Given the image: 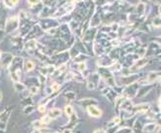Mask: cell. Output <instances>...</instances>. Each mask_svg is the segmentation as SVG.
Returning <instances> with one entry per match:
<instances>
[{
	"instance_id": "obj_2",
	"label": "cell",
	"mask_w": 161,
	"mask_h": 133,
	"mask_svg": "<svg viewBox=\"0 0 161 133\" xmlns=\"http://www.w3.org/2000/svg\"><path fill=\"white\" fill-rule=\"evenodd\" d=\"M60 25V23L58 22V20L55 18H51V17H48V18H41L39 21V26L43 29L44 31L49 30L51 28H58Z\"/></svg>"
},
{
	"instance_id": "obj_9",
	"label": "cell",
	"mask_w": 161,
	"mask_h": 133,
	"mask_svg": "<svg viewBox=\"0 0 161 133\" xmlns=\"http://www.w3.org/2000/svg\"><path fill=\"white\" fill-rule=\"evenodd\" d=\"M13 59L14 57L11 53H1V55H0V65H1V67L5 68V69L9 68Z\"/></svg>"
},
{
	"instance_id": "obj_19",
	"label": "cell",
	"mask_w": 161,
	"mask_h": 133,
	"mask_svg": "<svg viewBox=\"0 0 161 133\" xmlns=\"http://www.w3.org/2000/svg\"><path fill=\"white\" fill-rule=\"evenodd\" d=\"M46 115H49V116L51 117V119H55V118L59 117L60 115H61V110H60L59 108H57V107L51 108Z\"/></svg>"
},
{
	"instance_id": "obj_18",
	"label": "cell",
	"mask_w": 161,
	"mask_h": 133,
	"mask_svg": "<svg viewBox=\"0 0 161 133\" xmlns=\"http://www.w3.org/2000/svg\"><path fill=\"white\" fill-rule=\"evenodd\" d=\"M78 122V117H77V115H76V112L74 111L73 113L70 115L69 116V122L68 124L66 125L67 128H69V129H72L73 127L76 126V124H77Z\"/></svg>"
},
{
	"instance_id": "obj_4",
	"label": "cell",
	"mask_w": 161,
	"mask_h": 133,
	"mask_svg": "<svg viewBox=\"0 0 161 133\" xmlns=\"http://www.w3.org/2000/svg\"><path fill=\"white\" fill-rule=\"evenodd\" d=\"M20 22L18 16H11L10 18L6 20V24H5V31L8 34H12L19 28Z\"/></svg>"
},
{
	"instance_id": "obj_12",
	"label": "cell",
	"mask_w": 161,
	"mask_h": 133,
	"mask_svg": "<svg viewBox=\"0 0 161 133\" xmlns=\"http://www.w3.org/2000/svg\"><path fill=\"white\" fill-rule=\"evenodd\" d=\"M160 79V73L159 72H149L148 75H147V79H146V82L145 84L146 85H151V84H154L157 79Z\"/></svg>"
},
{
	"instance_id": "obj_23",
	"label": "cell",
	"mask_w": 161,
	"mask_h": 133,
	"mask_svg": "<svg viewBox=\"0 0 161 133\" xmlns=\"http://www.w3.org/2000/svg\"><path fill=\"white\" fill-rule=\"evenodd\" d=\"M156 128V124L155 123H150V124H146V125L143 127V131L144 132H152L153 130Z\"/></svg>"
},
{
	"instance_id": "obj_33",
	"label": "cell",
	"mask_w": 161,
	"mask_h": 133,
	"mask_svg": "<svg viewBox=\"0 0 161 133\" xmlns=\"http://www.w3.org/2000/svg\"><path fill=\"white\" fill-rule=\"evenodd\" d=\"M41 121H42L43 123H45V124H48L51 121V118L49 117V115H46V116H44L42 119H41Z\"/></svg>"
},
{
	"instance_id": "obj_17",
	"label": "cell",
	"mask_w": 161,
	"mask_h": 133,
	"mask_svg": "<svg viewBox=\"0 0 161 133\" xmlns=\"http://www.w3.org/2000/svg\"><path fill=\"white\" fill-rule=\"evenodd\" d=\"M24 48H25V50H27L28 52L35 51V50H36V48H37V41L35 40V39L29 40L28 42L25 43Z\"/></svg>"
},
{
	"instance_id": "obj_37",
	"label": "cell",
	"mask_w": 161,
	"mask_h": 133,
	"mask_svg": "<svg viewBox=\"0 0 161 133\" xmlns=\"http://www.w3.org/2000/svg\"><path fill=\"white\" fill-rule=\"evenodd\" d=\"M94 133H107L104 129H97L96 131H94Z\"/></svg>"
},
{
	"instance_id": "obj_7",
	"label": "cell",
	"mask_w": 161,
	"mask_h": 133,
	"mask_svg": "<svg viewBox=\"0 0 161 133\" xmlns=\"http://www.w3.org/2000/svg\"><path fill=\"white\" fill-rule=\"evenodd\" d=\"M97 28L95 27H90L85 31V33L83 34V36L81 37L83 40V43H89L92 44V42L94 41L96 38V35H97Z\"/></svg>"
},
{
	"instance_id": "obj_26",
	"label": "cell",
	"mask_w": 161,
	"mask_h": 133,
	"mask_svg": "<svg viewBox=\"0 0 161 133\" xmlns=\"http://www.w3.org/2000/svg\"><path fill=\"white\" fill-rule=\"evenodd\" d=\"M33 126H34L36 129H41V128H45L46 124H45V123H43L41 120H40V121H34V122H33Z\"/></svg>"
},
{
	"instance_id": "obj_21",
	"label": "cell",
	"mask_w": 161,
	"mask_h": 133,
	"mask_svg": "<svg viewBox=\"0 0 161 133\" xmlns=\"http://www.w3.org/2000/svg\"><path fill=\"white\" fill-rule=\"evenodd\" d=\"M25 71L26 72H31V71H33L35 69V63L33 61L29 60L25 63Z\"/></svg>"
},
{
	"instance_id": "obj_11",
	"label": "cell",
	"mask_w": 161,
	"mask_h": 133,
	"mask_svg": "<svg viewBox=\"0 0 161 133\" xmlns=\"http://www.w3.org/2000/svg\"><path fill=\"white\" fill-rule=\"evenodd\" d=\"M98 101L92 97H87V98H83V99H80L77 101V104H79L81 107H85L87 108L88 106L90 105H94V104H97Z\"/></svg>"
},
{
	"instance_id": "obj_38",
	"label": "cell",
	"mask_w": 161,
	"mask_h": 133,
	"mask_svg": "<svg viewBox=\"0 0 161 133\" xmlns=\"http://www.w3.org/2000/svg\"><path fill=\"white\" fill-rule=\"evenodd\" d=\"M11 1H12V3H13L14 6H17V5H18V3H19L20 0H11Z\"/></svg>"
},
{
	"instance_id": "obj_16",
	"label": "cell",
	"mask_w": 161,
	"mask_h": 133,
	"mask_svg": "<svg viewBox=\"0 0 161 133\" xmlns=\"http://www.w3.org/2000/svg\"><path fill=\"white\" fill-rule=\"evenodd\" d=\"M145 9H146V3L139 2V3L136 6L134 14H136V15H139V16H143L145 13Z\"/></svg>"
},
{
	"instance_id": "obj_28",
	"label": "cell",
	"mask_w": 161,
	"mask_h": 133,
	"mask_svg": "<svg viewBox=\"0 0 161 133\" xmlns=\"http://www.w3.org/2000/svg\"><path fill=\"white\" fill-rule=\"evenodd\" d=\"M51 90H52V93L54 91H59L60 90V85H58L57 82H52V85H51Z\"/></svg>"
},
{
	"instance_id": "obj_40",
	"label": "cell",
	"mask_w": 161,
	"mask_h": 133,
	"mask_svg": "<svg viewBox=\"0 0 161 133\" xmlns=\"http://www.w3.org/2000/svg\"><path fill=\"white\" fill-rule=\"evenodd\" d=\"M1 37H2V31L0 30V39H1Z\"/></svg>"
},
{
	"instance_id": "obj_24",
	"label": "cell",
	"mask_w": 161,
	"mask_h": 133,
	"mask_svg": "<svg viewBox=\"0 0 161 133\" xmlns=\"http://www.w3.org/2000/svg\"><path fill=\"white\" fill-rule=\"evenodd\" d=\"M151 26L154 28H160V16H156L152 19V22H151Z\"/></svg>"
},
{
	"instance_id": "obj_36",
	"label": "cell",
	"mask_w": 161,
	"mask_h": 133,
	"mask_svg": "<svg viewBox=\"0 0 161 133\" xmlns=\"http://www.w3.org/2000/svg\"><path fill=\"white\" fill-rule=\"evenodd\" d=\"M83 0H67L68 3H72V4H78L79 2H82Z\"/></svg>"
},
{
	"instance_id": "obj_29",
	"label": "cell",
	"mask_w": 161,
	"mask_h": 133,
	"mask_svg": "<svg viewBox=\"0 0 161 133\" xmlns=\"http://www.w3.org/2000/svg\"><path fill=\"white\" fill-rule=\"evenodd\" d=\"M119 27H120V25L118 24V23L114 22V23H112V24L110 25V30L115 33V32H117V31L119 30Z\"/></svg>"
},
{
	"instance_id": "obj_34",
	"label": "cell",
	"mask_w": 161,
	"mask_h": 133,
	"mask_svg": "<svg viewBox=\"0 0 161 133\" xmlns=\"http://www.w3.org/2000/svg\"><path fill=\"white\" fill-rule=\"evenodd\" d=\"M27 2L30 6H34V5H36L39 3V2H41V0H27Z\"/></svg>"
},
{
	"instance_id": "obj_42",
	"label": "cell",
	"mask_w": 161,
	"mask_h": 133,
	"mask_svg": "<svg viewBox=\"0 0 161 133\" xmlns=\"http://www.w3.org/2000/svg\"><path fill=\"white\" fill-rule=\"evenodd\" d=\"M0 55H1V51H0Z\"/></svg>"
},
{
	"instance_id": "obj_8",
	"label": "cell",
	"mask_w": 161,
	"mask_h": 133,
	"mask_svg": "<svg viewBox=\"0 0 161 133\" xmlns=\"http://www.w3.org/2000/svg\"><path fill=\"white\" fill-rule=\"evenodd\" d=\"M101 78L100 75L98 73H91L90 76H88V82H87V88L88 90H94V88L98 87L99 84H100Z\"/></svg>"
},
{
	"instance_id": "obj_14",
	"label": "cell",
	"mask_w": 161,
	"mask_h": 133,
	"mask_svg": "<svg viewBox=\"0 0 161 133\" xmlns=\"http://www.w3.org/2000/svg\"><path fill=\"white\" fill-rule=\"evenodd\" d=\"M103 94L108 99H110L111 101H115L116 97L118 96V94H117L116 91L111 87H106L105 90H103Z\"/></svg>"
},
{
	"instance_id": "obj_35",
	"label": "cell",
	"mask_w": 161,
	"mask_h": 133,
	"mask_svg": "<svg viewBox=\"0 0 161 133\" xmlns=\"http://www.w3.org/2000/svg\"><path fill=\"white\" fill-rule=\"evenodd\" d=\"M46 109V106L45 104H42V105H40L39 107H38V110H39L40 112H45Z\"/></svg>"
},
{
	"instance_id": "obj_5",
	"label": "cell",
	"mask_w": 161,
	"mask_h": 133,
	"mask_svg": "<svg viewBox=\"0 0 161 133\" xmlns=\"http://www.w3.org/2000/svg\"><path fill=\"white\" fill-rule=\"evenodd\" d=\"M69 58H70L69 52L65 51V52H60V53H57V54L54 55L51 57V61H52V63L55 65V67H58V66H60V65L66 64L67 61L69 60Z\"/></svg>"
},
{
	"instance_id": "obj_15",
	"label": "cell",
	"mask_w": 161,
	"mask_h": 133,
	"mask_svg": "<svg viewBox=\"0 0 161 133\" xmlns=\"http://www.w3.org/2000/svg\"><path fill=\"white\" fill-rule=\"evenodd\" d=\"M87 111H88V113L90 116L92 117H100L102 115V110H100L96 105H90L87 107Z\"/></svg>"
},
{
	"instance_id": "obj_10",
	"label": "cell",
	"mask_w": 161,
	"mask_h": 133,
	"mask_svg": "<svg viewBox=\"0 0 161 133\" xmlns=\"http://www.w3.org/2000/svg\"><path fill=\"white\" fill-rule=\"evenodd\" d=\"M120 79L122 82H121L122 85H128L134 82H139V76L136 75V73H133V75H128V76H120Z\"/></svg>"
},
{
	"instance_id": "obj_22",
	"label": "cell",
	"mask_w": 161,
	"mask_h": 133,
	"mask_svg": "<svg viewBox=\"0 0 161 133\" xmlns=\"http://www.w3.org/2000/svg\"><path fill=\"white\" fill-rule=\"evenodd\" d=\"M63 96L65 97L67 100H74L76 98V93L74 91L69 90V91H66V93L63 94Z\"/></svg>"
},
{
	"instance_id": "obj_20",
	"label": "cell",
	"mask_w": 161,
	"mask_h": 133,
	"mask_svg": "<svg viewBox=\"0 0 161 133\" xmlns=\"http://www.w3.org/2000/svg\"><path fill=\"white\" fill-rule=\"evenodd\" d=\"M93 50L95 51L94 53L97 56H101L104 54V48L97 42H94V44H93Z\"/></svg>"
},
{
	"instance_id": "obj_30",
	"label": "cell",
	"mask_w": 161,
	"mask_h": 133,
	"mask_svg": "<svg viewBox=\"0 0 161 133\" xmlns=\"http://www.w3.org/2000/svg\"><path fill=\"white\" fill-rule=\"evenodd\" d=\"M29 93H30V94H37L38 93H39V87H31L30 88H29Z\"/></svg>"
},
{
	"instance_id": "obj_32",
	"label": "cell",
	"mask_w": 161,
	"mask_h": 133,
	"mask_svg": "<svg viewBox=\"0 0 161 133\" xmlns=\"http://www.w3.org/2000/svg\"><path fill=\"white\" fill-rule=\"evenodd\" d=\"M34 106L33 105H28V106H26V108L24 109V113L25 114H29L30 112H33L34 111Z\"/></svg>"
},
{
	"instance_id": "obj_39",
	"label": "cell",
	"mask_w": 161,
	"mask_h": 133,
	"mask_svg": "<svg viewBox=\"0 0 161 133\" xmlns=\"http://www.w3.org/2000/svg\"><path fill=\"white\" fill-rule=\"evenodd\" d=\"M62 133H72V131H71V129L66 128V129H64V130H63Z\"/></svg>"
},
{
	"instance_id": "obj_31",
	"label": "cell",
	"mask_w": 161,
	"mask_h": 133,
	"mask_svg": "<svg viewBox=\"0 0 161 133\" xmlns=\"http://www.w3.org/2000/svg\"><path fill=\"white\" fill-rule=\"evenodd\" d=\"M3 3H4L5 6H6L7 8H10V9H12V8L15 7L13 5V3H12V1H11V0H3Z\"/></svg>"
},
{
	"instance_id": "obj_13",
	"label": "cell",
	"mask_w": 161,
	"mask_h": 133,
	"mask_svg": "<svg viewBox=\"0 0 161 133\" xmlns=\"http://www.w3.org/2000/svg\"><path fill=\"white\" fill-rule=\"evenodd\" d=\"M54 70H55V66H54V65H49V66L41 68V69H40V75H43L45 76H51L52 73H54Z\"/></svg>"
},
{
	"instance_id": "obj_1",
	"label": "cell",
	"mask_w": 161,
	"mask_h": 133,
	"mask_svg": "<svg viewBox=\"0 0 161 133\" xmlns=\"http://www.w3.org/2000/svg\"><path fill=\"white\" fill-rule=\"evenodd\" d=\"M23 64H24V60L20 57H17L13 59L12 63L8 68L10 78L12 79L14 82H20V78H21V73L23 71Z\"/></svg>"
},
{
	"instance_id": "obj_3",
	"label": "cell",
	"mask_w": 161,
	"mask_h": 133,
	"mask_svg": "<svg viewBox=\"0 0 161 133\" xmlns=\"http://www.w3.org/2000/svg\"><path fill=\"white\" fill-rule=\"evenodd\" d=\"M139 88V82H133V84L128 85L125 87V90L122 91L123 96H124L125 98H128V99L133 98V97L136 96Z\"/></svg>"
},
{
	"instance_id": "obj_27",
	"label": "cell",
	"mask_w": 161,
	"mask_h": 133,
	"mask_svg": "<svg viewBox=\"0 0 161 133\" xmlns=\"http://www.w3.org/2000/svg\"><path fill=\"white\" fill-rule=\"evenodd\" d=\"M64 112H65V114L67 115V116H70L73 112H74V110H73V107L71 105H66L65 106V109H64Z\"/></svg>"
},
{
	"instance_id": "obj_6",
	"label": "cell",
	"mask_w": 161,
	"mask_h": 133,
	"mask_svg": "<svg viewBox=\"0 0 161 133\" xmlns=\"http://www.w3.org/2000/svg\"><path fill=\"white\" fill-rule=\"evenodd\" d=\"M60 28L58 30H60V37L62 39L63 42H65L67 44H69L70 41H73V36H72V32L70 30L69 26L67 24H62L59 25Z\"/></svg>"
},
{
	"instance_id": "obj_25",
	"label": "cell",
	"mask_w": 161,
	"mask_h": 133,
	"mask_svg": "<svg viewBox=\"0 0 161 133\" xmlns=\"http://www.w3.org/2000/svg\"><path fill=\"white\" fill-rule=\"evenodd\" d=\"M14 88H15V90L17 91H24L26 90V87L20 82H14Z\"/></svg>"
},
{
	"instance_id": "obj_41",
	"label": "cell",
	"mask_w": 161,
	"mask_h": 133,
	"mask_svg": "<svg viewBox=\"0 0 161 133\" xmlns=\"http://www.w3.org/2000/svg\"><path fill=\"white\" fill-rule=\"evenodd\" d=\"M0 98H1V91H0Z\"/></svg>"
}]
</instances>
